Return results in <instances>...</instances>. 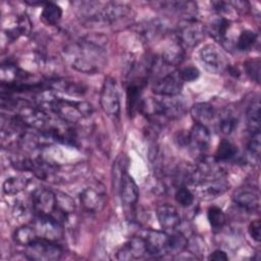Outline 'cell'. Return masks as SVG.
<instances>
[{"label":"cell","instance_id":"6da1fadb","mask_svg":"<svg viewBox=\"0 0 261 261\" xmlns=\"http://www.w3.org/2000/svg\"><path fill=\"white\" fill-rule=\"evenodd\" d=\"M106 39L101 36H86L66 50L71 66L84 73H96L106 61Z\"/></svg>","mask_w":261,"mask_h":261},{"label":"cell","instance_id":"7a4b0ae2","mask_svg":"<svg viewBox=\"0 0 261 261\" xmlns=\"http://www.w3.org/2000/svg\"><path fill=\"white\" fill-rule=\"evenodd\" d=\"M37 99L40 107L46 106L65 123H76L84 118L90 117L94 111L91 103L56 97L52 90L48 88L41 90Z\"/></svg>","mask_w":261,"mask_h":261},{"label":"cell","instance_id":"3957f363","mask_svg":"<svg viewBox=\"0 0 261 261\" xmlns=\"http://www.w3.org/2000/svg\"><path fill=\"white\" fill-rule=\"evenodd\" d=\"M8 107L15 110V115L22 121L27 127L37 130H44L50 122L47 112L39 105L25 100H12L8 102Z\"/></svg>","mask_w":261,"mask_h":261},{"label":"cell","instance_id":"277c9868","mask_svg":"<svg viewBox=\"0 0 261 261\" xmlns=\"http://www.w3.org/2000/svg\"><path fill=\"white\" fill-rule=\"evenodd\" d=\"M176 38L184 48L196 47L205 38V28L195 17L182 18L176 28Z\"/></svg>","mask_w":261,"mask_h":261},{"label":"cell","instance_id":"5b68a950","mask_svg":"<svg viewBox=\"0 0 261 261\" xmlns=\"http://www.w3.org/2000/svg\"><path fill=\"white\" fill-rule=\"evenodd\" d=\"M24 254L30 260L54 261L60 259L62 249L54 241L39 237L33 243L27 246Z\"/></svg>","mask_w":261,"mask_h":261},{"label":"cell","instance_id":"8992f818","mask_svg":"<svg viewBox=\"0 0 261 261\" xmlns=\"http://www.w3.org/2000/svg\"><path fill=\"white\" fill-rule=\"evenodd\" d=\"M100 105L102 110L112 118L119 116L120 99L118 88L114 79L107 76L100 92Z\"/></svg>","mask_w":261,"mask_h":261},{"label":"cell","instance_id":"52a82bcc","mask_svg":"<svg viewBox=\"0 0 261 261\" xmlns=\"http://www.w3.org/2000/svg\"><path fill=\"white\" fill-rule=\"evenodd\" d=\"M182 80L177 70L168 71L158 76L152 84V92L162 97L177 96L182 88Z\"/></svg>","mask_w":261,"mask_h":261},{"label":"cell","instance_id":"ba28073f","mask_svg":"<svg viewBox=\"0 0 261 261\" xmlns=\"http://www.w3.org/2000/svg\"><path fill=\"white\" fill-rule=\"evenodd\" d=\"M32 207L36 216H53L56 210V194L46 188H38L32 194Z\"/></svg>","mask_w":261,"mask_h":261},{"label":"cell","instance_id":"9c48e42d","mask_svg":"<svg viewBox=\"0 0 261 261\" xmlns=\"http://www.w3.org/2000/svg\"><path fill=\"white\" fill-rule=\"evenodd\" d=\"M199 55L202 63L210 72L220 73L228 67L225 56L214 44L204 45Z\"/></svg>","mask_w":261,"mask_h":261},{"label":"cell","instance_id":"30bf717a","mask_svg":"<svg viewBox=\"0 0 261 261\" xmlns=\"http://www.w3.org/2000/svg\"><path fill=\"white\" fill-rule=\"evenodd\" d=\"M80 201L86 211L97 213L102 211L106 205V194L102 189L88 187L80 194Z\"/></svg>","mask_w":261,"mask_h":261},{"label":"cell","instance_id":"8fae6325","mask_svg":"<svg viewBox=\"0 0 261 261\" xmlns=\"http://www.w3.org/2000/svg\"><path fill=\"white\" fill-rule=\"evenodd\" d=\"M169 236L160 230H148L144 237L147 254L153 257H162L168 254Z\"/></svg>","mask_w":261,"mask_h":261},{"label":"cell","instance_id":"7c38bea8","mask_svg":"<svg viewBox=\"0 0 261 261\" xmlns=\"http://www.w3.org/2000/svg\"><path fill=\"white\" fill-rule=\"evenodd\" d=\"M119 195L124 208L133 212L139 199V189L134 178L126 171L122 172L120 176Z\"/></svg>","mask_w":261,"mask_h":261},{"label":"cell","instance_id":"4fadbf2b","mask_svg":"<svg viewBox=\"0 0 261 261\" xmlns=\"http://www.w3.org/2000/svg\"><path fill=\"white\" fill-rule=\"evenodd\" d=\"M233 203L241 209L253 213L259 210L260 197L257 190L253 188H240L232 195Z\"/></svg>","mask_w":261,"mask_h":261},{"label":"cell","instance_id":"5bb4252c","mask_svg":"<svg viewBox=\"0 0 261 261\" xmlns=\"http://www.w3.org/2000/svg\"><path fill=\"white\" fill-rule=\"evenodd\" d=\"M36 230L40 238L57 241L62 237V224L52 216H36Z\"/></svg>","mask_w":261,"mask_h":261},{"label":"cell","instance_id":"9a60e30c","mask_svg":"<svg viewBox=\"0 0 261 261\" xmlns=\"http://www.w3.org/2000/svg\"><path fill=\"white\" fill-rule=\"evenodd\" d=\"M188 144L196 151L205 152L210 144V133L206 125L195 122L188 134Z\"/></svg>","mask_w":261,"mask_h":261},{"label":"cell","instance_id":"2e32d148","mask_svg":"<svg viewBox=\"0 0 261 261\" xmlns=\"http://www.w3.org/2000/svg\"><path fill=\"white\" fill-rule=\"evenodd\" d=\"M160 226L165 230L173 231L180 222L179 214L176 208L170 204H162L156 210Z\"/></svg>","mask_w":261,"mask_h":261},{"label":"cell","instance_id":"e0dca14e","mask_svg":"<svg viewBox=\"0 0 261 261\" xmlns=\"http://www.w3.org/2000/svg\"><path fill=\"white\" fill-rule=\"evenodd\" d=\"M147 254L144 238L133 237L117 253L119 260H133L143 257Z\"/></svg>","mask_w":261,"mask_h":261},{"label":"cell","instance_id":"ac0fdd59","mask_svg":"<svg viewBox=\"0 0 261 261\" xmlns=\"http://www.w3.org/2000/svg\"><path fill=\"white\" fill-rule=\"evenodd\" d=\"M146 82L138 81L133 82L129 84L126 90V105H127V111L129 115H134V113L140 109L142 100H141V94L142 89Z\"/></svg>","mask_w":261,"mask_h":261},{"label":"cell","instance_id":"d6986e66","mask_svg":"<svg viewBox=\"0 0 261 261\" xmlns=\"http://www.w3.org/2000/svg\"><path fill=\"white\" fill-rule=\"evenodd\" d=\"M184 57H185L184 47L178 42H174L163 50L161 55V60L166 65L173 67L181 63L184 60Z\"/></svg>","mask_w":261,"mask_h":261},{"label":"cell","instance_id":"ffe728a7","mask_svg":"<svg viewBox=\"0 0 261 261\" xmlns=\"http://www.w3.org/2000/svg\"><path fill=\"white\" fill-rule=\"evenodd\" d=\"M191 115L196 122L205 125V123L211 121L215 116V109L209 103L200 102L192 106Z\"/></svg>","mask_w":261,"mask_h":261},{"label":"cell","instance_id":"44dd1931","mask_svg":"<svg viewBox=\"0 0 261 261\" xmlns=\"http://www.w3.org/2000/svg\"><path fill=\"white\" fill-rule=\"evenodd\" d=\"M161 6L165 10L184 14V18L194 17V13L197 11V4L190 1H168L161 3Z\"/></svg>","mask_w":261,"mask_h":261},{"label":"cell","instance_id":"7402d4cb","mask_svg":"<svg viewBox=\"0 0 261 261\" xmlns=\"http://www.w3.org/2000/svg\"><path fill=\"white\" fill-rule=\"evenodd\" d=\"M48 89H54L70 95H82L86 91L83 85L77 84L73 81L64 80V79H56V80L50 81L48 83Z\"/></svg>","mask_w":261,"mask_h":261},{"label":"cell","instance_id":"603a6c76","mask_svg":"<svg viewBox=\"0 0 261 261\" xmlns=\"http://www.w3.org/2000/svg\"><path fill=\"white\" fill-rule=\"evenodd\" d=\"M229 28L230 21L224 16H219L210 23L208 31L216 41L223 43L226 41Z\"/></svg>","mask_w":261,"mask_h":261},{"label":"cell","instance_id":"cb8c5ba5","mask_svg":"<svg viewBox=\"0 0 261 261\" xmlns=\"http://www.w3.org/2000/svg\"><path fill=\"white\" fill-rule=\"evenodd\" d=\"M246 116L250 134L260 132V102L258 99L249 105Z\"/></svg>","mask_w":261,"mask_h":261},{"label":"cell","instance_id":"d4e9b609","mask_svg":"<svg viewBox=\"0 0 261 261\" xmlns=\"http://www.w3.org/2000/svg\"><path fill=\"white\" fill-rule=\"evenodd\" d=\"M38 238L39 236L36 228L29 225H22L16 228L13 233L14 242L20 246H25V247L31 243H33Z\"/></svg>","mask_w":261,"mask_h":261},{"label":"cell","instance_id":"484cf974","mask_svg":"<svg viewBox=\"0 0 261 261\" xmlns=\"http://www.w3.org/2000/svg\"><path fill=\"white\" fill-rule=\"evenodd\" d=\"M165 31H166V25L164 22L158 19H153L148 21L146 24H143L140 33L147 41H151L154 38L158 37L159 35L165 33Z\"/></svg>","mask_w":261,"mask_h":261},{"label":"cell","instance_id":"4316f807","mask_svg":"<svg viewBox=\"0 0 261 261\" xmlns=\"http://www.w3.org/2000/svg\"><path fill=\"white\" fill-rule=\"evenodd\" d=\"M61 16H62V9L60 8V6L52 2H46L44 4L41 17L47 24H50V25L56 24L60 20Z\"/></svg>","mask_w":261,"mask_h":261},{"label":"cell","instance_id":"83f0119b","mask_svg":"<svg viewBox=\"0 0 261 261\" xmlns=\"http://www.w3.org/2000/svg\"><path fill=\"white\" fill-rule=\"evenodd\" d=\"M29 184V179L23 176H10L3 182V192L6 195H16L23 191Z\"/></svg>","mask_w":261,"mask_h":261},{"label":"cell","instance_id":"f1b7e54d","mask_svg":"<svg viewBox=\"0 0 261 261\" xmlns=\"http://www.w3.org/2000/svg\"><path fill=\"white\" fill-rule=\"evenodd\" d=\"M238 150L236 146L227 140H221L215 152L216 161H225L236 156Z\"/></svg>","mask_w":261,"mask_h":261},{"label":"cell","instance_id":"f546056e","mask_svg":"<svg viewBox=\"0 0 261 261\" xmlns=\"http://www.w3.org/2000/svg\"><path fill=\"white\" fill-rule=\"evenodd\" d=\"M256 41H257L256 33H254L251 30H245L240 34L238 38L237 48L243 52L250 51L254 47Z\"/></svg>","mask_w":261,"mask_h":261},{"label":"cell","instance_id":"4dcf8cb0","mask_svg":"<svg viewBox=\"0 0 261 261\" xmlns=\"http://www.w3.org/2000/svg\"><path fill=\"white\" fill-rule=\"evenodd\" d=\"M238 125V118L228 110L222 112L219 118V129L224 135L231 134Z\"/></svg>","mask_w":261,"mask_h":261},{"label":"cell","instance_id":"1f68e13d","mask_svg":"<svg viewBox=\"0 0 261 261\" xmlns=\"http://www.w3.org/2000/svg\"><path fill=\"white\" fill-rule=\"evenodd\" d=\"M188 247V240L181 232H173L168 239V254L180 253Z\"/></svg>","mask_w":261,"mask_h":261},{"label":"cell","instance_id":"d6a6232c","mask_svg":"<svg viewBox=\"0 0 261 261\" xmlns=\"http://www.w3.org/2000/svg\"><path fill=\"white\" fill-rule=\"evenodd\" d=\"M207 217H208L210 225L213 228L222 227L225 223V220H226L224 212L217 206L209 207V209L207 211Z\"/></svg>","mask_w":261,"mask_h":261},{"label":"cell","instance_id":"836d02e7","mask_svg":"<svg viewBox=\"0 0 261 261\" xmlns=\"http://www.w3.org/2000/svg\"><path fill=\"white\" fill-rule=\"evenodd\" d=\"M174 198L182 207H189L194 202V194L187 187H179L174 194Z\"/></svg>","mask_w":261,"mask_h":261},{"label":"cell","instance_id":"e575fe53","mask_svg":"<svg viewBox=\"0 0 261 261\" xmlns=\"http://www.w3.org/2000/svg\"><path fill=\"white\" fill-rule=\"evenodd\" d=\"M244 68L248 74V76L259 83L260 81V60L259 59H250L244 63Z\"/></svg>","mask_w":261,"mask_h":261},{"label":"cell","instance_id":"d590c367","mask_svg":"<svg viewBox=\"0 0 261 261\" xmlns=\"http://www.w3.org/2000/svg\"><path fill=\"white\" fill-rule=\"evenodd\" d=\"M14 29L19 34V36L29 35L32 31V22L30 17L25 13L18 15V17L16 18V25L14 27Z\"/></svg>","mask_w":261,"mask_h":261},{"label":"cell","instance_id":"8d00e7d4","mask_svg":"<svg viewBox=\"0 0 261 261\" xmlns=\"http://www.w3.org/2000/svg\"><path fill=\"white\" fill-rule=\"evenodd\" d=\"M260 132L257 133H251L250 134V139L248 141V151L255 156L256 158L259 157L260 155Z\"/></svg>","mask_w":261,"mask_h":261},{"label":"cell","instance_id":"74e56055","mask_svg":"<svg viewBox=\"0 0 261 261\" xmlns=\"http://www.w3.org/2000/svg\"><path fill=\"white\" fill-rule=\"evenodd\" d=\"M180 79L182 80V82H193L195 80L198 79L200 72L198 70V68H196L195 66H188L182 68L181 70H178Z\"/></svg>","mask_w":261,"mask_h":261},{"label":"cell","instance_id":"f35d334b","mask_svg":"<svg viewBox=\"0 0 261 261\" xmlns=\"http://www.w3.org/2000/svg\"><path fill=\"white\" fill-rule=\"evenodd\" d=\"M260 228H261V226H260L259 219L252 221L249 225V233H250L251 238L256 242H260V238H261V229Z\"/></svg>","mask_w":261,"mask_h":261},{"label":"cell","instance_id":"ab89813d","mask_svg":"<svg viewBox=\"0 0 261 261\" xmlns=\"http://www.w3.org/2000/svg\"><path fill=\"white\" fill-rule=\"evenodd\" d=\"M209 259L210 260H216V261H222V260H227L228 256L222 250H215L213 253L210 254Z\"/></svg>","mask_w":261,"mask_h":261}]
</instances>
